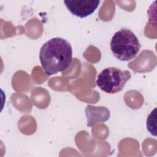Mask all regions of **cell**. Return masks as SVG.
Masks as SVG:
<instances>
[{"label":"cell","mask_w":157,"mask_h":157,"mask_svg":"<svg viewBox=\"0 0 157 157\" xmlns=\"http://www.w3.org/2000/svg\"><path fill=\"white\" fill-rule=\"evenodd\" d=\"M41 66L47 75H52L67 69L72 60L71 44L61 37H54L46 42L40 50Z\"/></svg>","instance_id":"obj_1"},{"label":"cell","mask_w":157,"mask_h":157,"mask_svg":"<svg viewBox=\"0 0 157 157\" xmlns=\"http://www.w3.org/2000/svg\"><path fill=\"white\" fill-rule=\"evenodd\" d=\"M140 44L137 37L129 29L122 28L112 37L110 49L113 56L122 61L131 60L139 53Z\"/></svg>","instance_id":"obj_2"},{"label":"cell","mask_w":157,"mask_h":157,"mask_svg":"<svg viewBox=\"0 0 157 157\" xmlns=\"http://www.w3.org/2000/svg\"><path fill=\"white\" fill-rule=\"evenodd\" d=\"M128 71H122L115 67L104 69L97 76L96 85L103 91L109 94H115L121 91L126 82L131 78Z\"/></svg>","instance_id":"obj_3"},{"label":"cell","mask_w":157,"mask_h":157,"mask_svg":"<svg viewBox=\"0 0 157 157\" xmlns=\"http://www.w3.org/2000/svg\"><path fill=\"white\" fill-rule=\"evenodd\" d=\"M66 8L74 15L85 18L92 14L98 7L100 1L98 0H66Z\"/></svg>","instance_id":"obj_4"},{"label":"cell","mask_w":157,"mask_h":157,"mask_svg":"<svg viewBox=\"0 0 157 157\" xmlns=\"http://www.w3.org/2000/svg\"><path fill=\"white\" fill-rule=\"evenodd\" d=\"M156 109L155 108L151 113L149 114L147 120V128L148 131L150 132L151 134L153 136L156 135Z\"/></svg>","instance_id":"obj_5"}]
</instances>
